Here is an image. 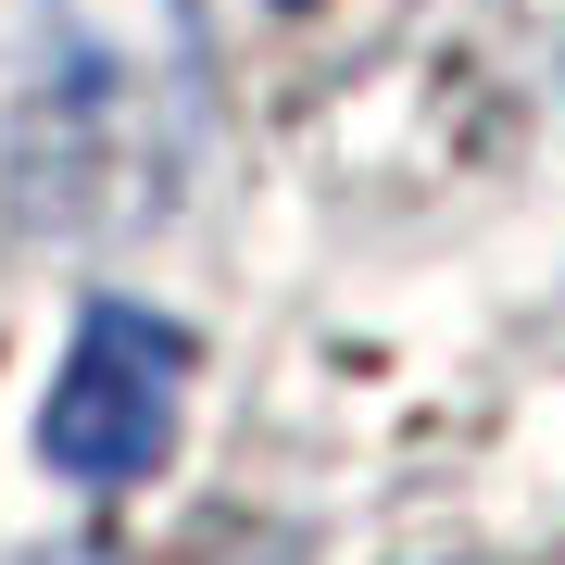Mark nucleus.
Listing matches in <instances>:
<instances>
[{
  "mask_svg": "<svg viewBox=\"0 0 565 565\" xmlns=\"http://www.w3.org/2000/svg\"><path fill=\"white\" fill-rule=\"evenodd\" d=\"M214 139L202 0H39V76L13 102V202L39 239H151Z\"/></svg>",
  "mask_w": 565,
  "mask_h": 565,
  "instance_id": "f257e3e1",
  "label": "nucleus"
},
{
  "mask_svg": "<svg viewBox=\"0 0 565 565\" xmlns=\"http://www.w3.org/2000/svg\"><path fill=\"white\" fill-rule=\"evenodd\" d=\"M189 415V327L102 289L76 302V340L51 364V403H39V465L63 490H139L163 452H177Z\"/></svg>",
  "mask_w": 565,
  "mask_h": 565,
  "instance_id": "f03ea898",
  "label": "nucleus"
}]
</instances>
